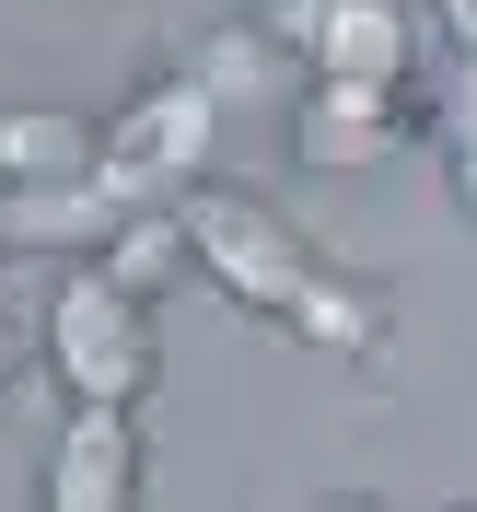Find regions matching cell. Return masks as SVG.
<instances>
[{"mask_svg":"<svg viewBox=\"0 0 477 512\" xmlns=\"http://www.w3.org/2000/svg\"><path fill=\"white\" fill-rule=\"evenodd\" d=\"M408 152V82H315L291 117V163L303 175H373Z\"/></svg>","mask_w":477,"mask_h":512,"instance_id":"5","label":"cell"},{"mask_svg":"<svg viewBox=\"0 0 477 512\" xmlns=\"http://www.w3.org/2000/svg\"><path fill=\"white\" fill-rule=\"evenodd\" d=\"M443 35H454V59H477V0H443Z\"/></svg>","mask_w":477,"mask_h":512,"instance_id":"11","label":"cell"},{"mask_svg":"<svg viewBox=\"0 0 477 512\" xmlns=\"http://www.w3.org/2000/svg\"><path fill=\"white\" fill-rule=\"evenodd\" d=\"M210 140H222V94H210V70H175L105 117V175L128 198H187L210 175Z\"/></svg>","mask_w":477,"mask_h":512,"instance_id":"3","label":"cell"},{"mask_svg":"<svg viewBox=\"0 0 477 512\" xmlns=\"http://www.w3.org/2000/svg\"><path fill=\"white\" fill-rule=\"evenodd\" d=\"M70 175H105V128L70 105H12L0 117V187H70Z\"/></svg>","mask_w":477,"mask_h":512,"instance_id":"8","label":"cell"},{"mask_svg":"<svg viewBox=\"0 0 477 512\" xmlns=\"http://www.w3.org/2000/svg\"><path fill=\"white\" fill-rule=\"evenodd\" d=\"M0 256H12V233H0Z\"/></svg>","mask_w":477,"mask_h":512,"instance_id":"12","label":"cell"},{"mask_svg":"<svg viewBox=\"0 0 477 512\" xmlns=\"http://www.w3.org/2000/svg\"><path fill=\"white\" fill-rule=\"evenodd\" d=\"M140 198L117 175H70V187H0V233L12 256H105V233L128 222Z\"/></svg>","mask_w":477,"mask_h":512,"instance_id":"7","label":"cell"},{"mask_svg":"<svg viewBox=\"0 0 477 512\" xmlns=\"http://www.w3.org/2000/svg\"><path fill=\"white\" fill-rule=\"evenodd\" d=\"M175 210H187L198 280L222 291V303H245L256 326H280V338H303V350H338V361L384 350V291H361L350 268H326L315 233L280 222L256 187H210V175H198Z\"/></svg>","mask_w":477,"mask_h":512,"instance_id":"1","label":"cell"},{"mask_svg":"<svg viewBox=\"0 0 477 512\" xmlns=\"http://www.w3.org/2000/svg\"><path fill=\"white\" fill-rule=\"evenodd\" d=\"M47 373L70 384V408H140L163 373L152 291H128L105 256H70V280L47 291Z\"/></svg>","mask_w":477,"mask_h":512,"instance_id":"2","label":"cell"},{"mask_svg":"<svg viewBox=\"0 0 477 512\" xmlns=\"http://www.w3.org/2000/svg\"><path fill=\"white\" fill-rule=\"evenodd\" d=\"M268 35H280L315 82H408V59H419V35H408L396 0H280Z\"/></svg>","mask_w":477,"mask_h":512,"instance_id":"4","label":"cell"},{"mask_svg":"<svg viewBox=\"0 0 477 512\" xmlns=\"http://www.w3.org/2000/svg\"><path fill=\"white\" fill-rule=\"evenodd\" d=\"M443 175L477 210V59H454V94H443Z\"/></svg>","mask_w":477,"mask_h":512,"instance_id":"10","label":"cell"},{"mask_svg":"<svg viewBox=\"0 0 477 512\" xmlns=\"http://www.w3.org/2000/svg\"><path fill=\"white\" fill-rule=\"evenodd\" d=\"M105 268H117L128 291H163L175 268H198V256H187V210H175V198H140V210L105 233Z\"/></svg>","mask_w":477,"mask_h":512,"instance_id":"9","label":"cell"},{"mask_svg":"<svg viewBox=\"0 0 477 512\" xmlns=\"http://www.w3.org/2000/svg\"><path fill=\"white\" fill-rule=\"evenodd\" d=\"M140 478H152L140 419H128V408H70L59 454H47V501H59V512H128Z\"/></svg>","mask_w":477,"mask_h":512,"instance_id":"6","label":"cell"}]
</instances>
